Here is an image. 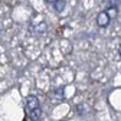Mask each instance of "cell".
I'll list each match as a JSON object with an SVG mask.
<instances>
[{
  "instance_id": "obj_1",
  "label": "cell",
  "mask_w": 121,
  "mask_h": 121,
  "mask_svg": "<svg viewBox=\"0 0 121 121\" xmlns=\"http://www.w3.org/2000/svg\"><path fill=\"white\" fill-rule=\"evenodd\" d=\"M39 108V99L36 95H27L26 97V110L30 112L32 110Z\"/></svg>"
},
{
  "instance_id": "obj_2",
  "label": "cell",
  "mask_w": 121,
  "mask_h": 121,
  "mask_svg": "<svg viewBox=\"0 0 121 121\" xmlns=\"http://www.w3.org/2000/svg\"><path fill=\"white\" fill-rule=\"evenodd\" d=\"M48 29V25L45 22H39V23H35L30 26V32H32L33 35H43L45 32H46Z\"/></svg>"
},
{
  "instance_id": "obj_3",
  "label": "cell",
  "mask_w": 121,
  "mask_h": 121,
  "mask_svg": "<svg viewBox=\"0 0 121 121\" xmlns=\"http://www.w3.org/2000/svg\"><path fill=\"white\" fill-rule=\"evenodd\" d=\"M110 17L107 16V13L105 12H99L98 13V16H97V25L99 26V27H107L108 25H110Z\"/></svg>"
},
{
  "instance_id": "obj_4",
  "label": "cell",
  "mask_w": 121,
  "mask_h": 121,
  "mask_svg": "<svg viewBox=\"0 0 121 121\" xmlns=\"http://www.w3.org/2000/svg\"><path fill=\"white\" fill-rule=\"evenodd\" d=\"M29 118H30V121H40V118H42V110H40V107L30 111L29 112Z\"/></svg>"
},
{
  "instance_id": "obj_5",
  "label": "cell",
  "mask_w": 121,
  "mask_h": 121,
  "mask_svg": "<svg viewBox=\"0 0 121 121\" xmlns=\"http://www.w3.org/2000/svg\"><path fill=\"white\" fill-rule=\"evenodd\" d=\"M60 51H62L65 55L71 53L72 52V45H71V42L69 40H62V42H60Z\"/></svg>"
},
{
  "instance_id": "obj_6",
  "label": "cell",
  "mask_w": 121,
  "mask_h": 121,
  "mask_svg": "<svg viewBox=\"0 0 121 121\" xmlns=\"http://www.w3.org/2000/svg\"><path fill=\"white\" fill-rule=\"evenodd\" d=\"M52 97H53V99H56V101H62L64 99V86H60V88H58V89H55L53 91V94H52Z\"/></svg>"
},
{
  "instance_id": "obj_7",
  "label": "cell",
  "mask_w": 121,
  "mask_h": 121,
  "mask_svg": "<svg viewBox=\"0 0 121 121\" xmlns=\"http://www.w3.org/2000/svg\"><path fill=\"white\" fill-rule=\"evenodd\" d=\"M65 0H55L53 2V7H55V10L58 12V13H60L64 9H65Z\"/></svg>"
},
{
  "instance_id": "obj_8",
  "label": "cell",
  "mask_w": 121,
  "mask_h": 121,
  "mask_svg": "<svg viewBox=\"0 0 121 121\" xmlns=\"http://www.w3.org/2000/svg\"><path fill=\"white\" fill-rule=\"evenodd\" d=\"M105 13H107V16H108V17H110V20H111V19H115V17H117V14H118V9H117V7L110 6L107 10H105Z\"/></svg>"
},
{
  "instance_id": "obj_9",
  "label": "cell",
  "mask_w": 121,
  "mask_h": 121,
  "mask_svg": "<svg viewBox=\"0 0 121 121\" xmlns=\"http://www.w3.org/2000/svg\"><path fill=\"white\" fill-rule=\"evenodd\" d=\"M110 4H111L112 7H117V6H118V0H110Z\"/></svg>"
},
{
  "instance_id": "obj_10",
  "label": "cell",
  "mask_w": 121,
  "mask_h": 121,
  "mask_svg": "<svg viewBox=\"0 0 121 121\" xmlns=\"http://www.w3.org/2000/svg\"><path fill=\"white\" fill-rule=\"evenodd\" d=\"M118 52H120V56H121V43H120V48H118Z\"/></svg>"
},
{
  "instance_id": "obj_11",
  "label": "cell",
  "mask_w": 121,
  "mask_h": 121,
  "mask_svg": "<svg viewBox=\"0 0 121 121\" xmlns=\"http://www.w3.org/2000/svg\"><path fill=\"white\" fill-rule=\"evenodd\" d=\"M46 2H48V3H53V2H55V0H46Z\"/></svg>"
},
{
  "instance_id": "obj_12",
  "label": "cell",
  "mask_w": 121,
  "mask_h": 121,
  "mask_svg": "<svg viewBox=\"0 0 121 121\" xmlns=\"http://www.w3.org/2000/svg\"><path fill=\"white\" fill-rule=\"evenodd\" d=\"M62 121H64V120H62Z\"/></svg>"
}]
</instances>
